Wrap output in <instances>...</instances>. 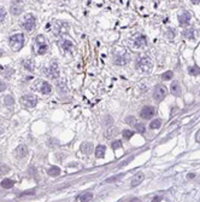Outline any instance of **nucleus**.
<instances>
[{
	"label": "nucleus",
	"instance_id": "f257e3e1",
	"mask_svg": "<svg viewBox=\"0 0 200 202\" xmlns=\"http://www.w3.org/2000/svg\"><path fill=\"white\" fill-rule=\"evenodd\" d=\"M136 70H139L142 74H150L152 70V62L147 57H142L136 63Z\"/></svg>",
	"mask_w": 200,
	"mask_h": 202
},
{
	"label": "nucleus",
	"instance_id": "f03ea898",
	"mask_svg": "<svg viewBox=\"0 0 200 202\" xmlns=\"http://www.w3.org/2000/svg\"><path fill=\"white\" fill-rule=\"evenodd\" d=\"M24 45V35L23 34H15L10 38V47L13 51H20Z\"/></svg>",
	"mask_w": 200,
	"mask_h": 202
},
{
	"label": "nucleus",
	"instance_id": "7ed1b4c3",
	"mask_svg": "<svg viewBox=\"0 0 200 202\" xmlns=\"http://www.w3.org/2000/svg\"><path fill=\"white\" fill-rule=\"evenodd\" d=\"M166 94H168L166 87L163 86V85H159L153 91V98L156 99V101H158V102H160V101H163V99L166 97Z\"/></svg>",
	"mask_w": 200,
	"mask_h": 202
},
{
	"label": "nucleus",
	"instance_id": "20e7f679",
	"mask_svg": "<svg viewBox=\"0 0 200 202\" xmlns=\"http://www.w3.org/2000/svg\"><path fill=\"white\" fill-rule=\"evenodd\" d=\"M21 103L27 108H34L36 103H38V98L34 94H25L21 98Z\"/></svg>",
	"mask_w": 200,
	"mask_h": 202
},
{
	"label": "nucleus",
	"instance_id": "39448f33",
	"mask_svg": "<svg viewBox=\"0 0 200 202\" xmlns=\"http://www.w3.org/2000/svg\"><path fill=\"white\" fill-rule=\"evenodd\" d=\"M35 23H36V21H35V17L33 16V15H27L25 17H24V20H23V22H22V27L25 29V30H28V32H30V30H33L34 28H35Z\"/></svg>",
	"mask_w": 200,
	"mask_h": 202
},
{
	"label": "nucleus",
	"instance_id": "423d86ee",
	"mask_svg": "<svg viewBox=\"0 0 200 202\" xmlns=\"http://www.w3.org/2000/svg\"><path fill=\"white\" fill-rule=\"evenodd\" d=\"M36 45H38V53L39 55H43L45 52L47 51V45L46 42H45V38L42 35H38L36 37Z\"/></svg>",
	"mask_w": 200,
	"mask_h": 202
},
{
	"label": "nucleus",
	"instance_id": "0eeeda50",
	"mask_svg": "<svg viewBox=\"0 0 200 202\" xmlns=\"http://www.w3.org/2000/svg\"><path fill=\"white\" fill-rule=\"evenodd\" d=\"M154 108L153 107H150V105H146V107H143L142 109H141V111H140V116L142 118V119H145V120H148V119H151L153 115H154Z\"/></svg>",
	"mask_w": 200,
	"mask_h": 202
},
{
	"label": "nucleus",
	"instance_id": "6e6552de",
	"mask_svg": "<svg viewBox=\"0 0 200 202\" xmlns=\"http://www.w3.org/2000/svg\"><path fill=\"white\" fill-rule=\"evenodd\" d=\"M170 91H171V93L174 94V96H176V97H180V96H181V92H182V90H181V86H180V84H178L177 81H174V82L171 84Z\"/></svg>",
	"mask_w": 200,
	"mask_h": 202
},
{
	"label": "nucleus",
	"instance_id": "1a4fd4ad",
	"mask_svg": "<svg viewBox=\"0 0 200 202\" xmlns=\"http://www.w3.org/2000/svg\"><path fill=\"white\" fill-rule=\"evenodd\" d=\"M80 150L82 151L83 154L88 155V154H90V153L93 151V144L90 143V142H85V143H82V144H81V148H80Z\"/></svg>",
	"mask_w": 200,
	"mask_h": 202
},
{
	"label": "nucleus",
	"instance_id": "9d476101",
	"mask_svg": "<svg viewBox=\"0 0 200 202\" xmlns=\"http://www.w3.org/2000/svg\"><path fill=\"white\" fill-rule=\"evenodd\" d=\"M130 61V58L127 56V55H121V56H117L115 59V64L117 65H125Z\"/></svg>",
	"mask_w": 200,
	"mask_h": 202
},
{
	"label": "nucleus",
	"instance_id": "9b49d317",
	"mask_svg": "<svg viewBox=\"0 0 200 202\" xmlns=\"http://www.w3.org/2000/svg\"><path fill=\"white\" fill-rule=\"evenodd\" d=\"M93 198V194L90 191H86L83 194H81L76 197V201H80V202H87V201H90Z\"/></svg>",
	"mask_w": 200,
	"mask_h": 202
},
{
	"label": "nucleus",
	"instance_id": "f8f14e48",
	"mask_svg": "<svg viewBox=\"0 0 200 202\" xmlns=\"http://www.w3.org/2000/svg\"><path fill=\"white\" fill-rule=\"evenodd\" d=\"M143 180V173H136L135 175H134V178L131 179V182H130V185L133 187V188H135V187H138L139 184L141 183Z\"/></svg>",
	"mask_w": 200,
	"mask_h": 202
},
{
	"label": "nucleus",
	"instance_id": "ddd939ff",
	"mask_svg": "<svg viewBox=\"0 0 200 202\" xmlns=\"http://www.w3.org/2000/svg\"><path fill=\"white\" fill-rule=\"evenodd\" d=\"M47 75H48L50 77H52V79L58 77V75H59V70H58V64H57V63H53V64L51 65L50 70L47 72Z\"/></svg>",
	"mask_w": 200,
	"mask_h": 202
},
{
	"label": "nucleus",
	"instance_id": "4468645a",
	"mask_svg": "<svg viewBox=\"0 0 200 202\" xmlns=\"http://www.w3.org/2000/svg\"><path fill=\"white\" fill-rule=\"evenodd\" d=\"M189 21H190V13L187 12V11L182 12V13L178 16V22H180V24H187Z\"/></svg>",
	"mask_w": 200,
	"mask_h": 202
},
{
	"label": "nucleus",
	"instance_id": "2eb2a0df",
	"mask_svg": "<svg viewBox=\"0 0 200 202\" xmlns=\"http://www.w3.org/2000/svg\"><path fill=\"white\" fill-rule=\"evenodd\" d=\"M16 153H17V156L22 159V157H25L27 155H28V148H27L25 145H20L16 149Z\"/></svg>",
	"mask_w": 200,
	"mask_h": 202
},
{
	"label": "nucleus",
	"instance_id": "dca6fc26",
	"mask_svg": "<svg viewBox=\"0 0 200 202\" xmlns=\"http://www.w3.org/2000/svg\"><path fill=\"white\" fill-rule=\"evenodd\" d=\"M105 151H106L105 145H98L95 149V156L98 159H101V157H104V155H105Z\"/></svg>",
	"mask_w": 200,
	"mask_h": 202
},
{
	"label": "nucleus",
	"instance_id": "f3484780",
	"mask_svg": "<svg viewBox=\"0 0 200 202\" xmlns=\"http://www.w3.org/2000/svg\"><path fill=\"white\" fill-rule=\"evenodd\" d=\"M47 173L51 175V177H58V175L60 174V168L57 167V166H52V167L48 168Z\"/></svg>",
	"mask_w": 200,
	"mask_h": 202
},
{
	"label": "nucleus",
	"instance_id": "a211bd4d",
	"mask_svg": "<svg viewBox=\"0 0 200 202\" xmlns=\"http://www.w3.org/2000/svg\"><path fill=\"white\" fill-rule=\"evenodd\" d=\"M195 35H197V30L194 28H189V29H187V30L183 32V37L185 38H188V39H194Z\"/></svg>",
	"mask_w": 200,
	"mask_h": 202
},
{
	"label": "nucleus",
	"instance_id": "6ab92c4d",
	"mask_svg": "<svg viewBox=\"0 0 200 202\" xmlns=\"http://www.w3.org/2000/svg\"><path fill=\"white\" fill-rule=\"evenodd\" d=\"M143 45H146V37H143V35H140V37L135 40V46L136 47H141Z\"/></svg>",
	"mask_w": 200,
	"mask_h": 202
},
{
	"label": "nucleus",
	"instance_id": "aec40b11",
	"mask_svg": "<svg viewBox=\"0 0 200 202\" xmlns=\"http://www.w3.org/2000/svg\"><path fill=\"white\" fill-rule=\"evenodd\" d=\"M3 102H4V104L6 105V107H11V105H13V103H15V99H13L12 96L7 94V96H5V97H4Z\"/></svg>",
	"mask_w": 200,
	"mask_h": 202
},
{
	"label": "nucleus",
	"instance_id": "412c9836",
	"mask_svg": "<svg viewBox=\"0 0 200 202\" xmlns=\"http://www.w3.org/2000/svg\"><path fill=\"white\" fill-rule=\"evenodd\" d=\"M13 184H15V182L12 179H4L1 182V187L5 189H11L13 187Z\"/></svg>",
	"mask_w": 200,
	"mask_h": 202
},
{
	"label": "nucleus",
	"instance_id": "4be33fe9",
	"mask_svg": "<svg viewBox=\"0 0 200 202\" xmlns=\"http://www.w3.org/2000/svg\"><path fill=\"white\" fill-rule=\"evenodd\" d=\"M160 126H162V120H160V119L153 120L151 124H150V128H151V130H158Z\"/></svg>",
	"mask_w": 200,
	"mask_h": 202
},
{
	"label": "nucleus",
	"instance_id": "5701e85b",
	"mask_svg": "<svg viewBox=\"0 0 200 202\" xmlns=\"http://www.w3.org/2000/svg\"><path fill=\"white\" fill-rule=\"evenodd\" d=\"M51 90H52V87H51L50 84H47V82H43V84H42V86H41V92H42L43 94L51 93Z\"/></svg>",
	"mask_w": 200,
	"mask_h": 202
},
{
	"label": "nucleus",
	"instance_id": "b1692460",
	"mask_svg": "<svg viewBox=\"0 0 200 202\" xmlns=\"http://www.w3.org/2000/svg\"><path fill=\"white\" fill-rule=\"evenodd\" d=\"M188 72H189V74H190V75H193V76H197V75H199V74H200V68H199V67H197V65L189 67Z\"/></svg>",
	"mask_w": 200,
	"mask_h": 202
},
{
	"label": "nucleus",
	"instance_id": "393cba45",
	"mask_svg": "<svg viewBox=\"0 0 200 202\" xmlns=\"http://www.w3.org/2000/svg\"><path fill=\"white\" fill-rule=\"evenodd\" d=\"M62 47L64 49L65 51H70L72 49V42L70 40H64V41H62Z\"/></svg>",
	"mask_w": 200,
	"mask_h": 202
},
{
	"label": "nucleus",
	"instance_id": "a878e982",
	"mask_svg": "<svg viewBox=\"0 0 200 202\" xmlns=\"http://www.w3.org/2000/svg\"><path fill=\"white\" fill-rule=\"evenodd\" d=\"M117 133H118L117 128H111V130H107V132L105 133V136H106V138H112V137L117 136Z\"/></svg>",
	"mask_w": 200,
	"mask_h": 202
},
{
	"label": "nucleus",
	"instance_id": "bb28decb",
	"mask_svg": "<svg viewBox=\"0 0 200 202\" xmlns=\"http://www.w3.org/2000/svg\"><path fill=\"white\" fill-rule=\"evenodd\" d=\"M11 12L13 13V15H20L21 12H22V7L21 6H17V5H12L11 6Z\"/></svg>",
	"mask_w": 200,
	"mask_h": 202
},
{
	"label": "nucleus",
	"instance_id": "cd10ccee",
	"mask_svg": "<svg viewBox=\"0 0 200 202\" xmlns=\"http://www.w3.org/2000/svg\"><path fill=\"white\" fill-rule=\"evenodd\" d=\"M8 172H10V168H8L6 165L0 163V174H7Z\"/></svg>",
	"mask_w": 200,
	"mask_h": 202
},
{
	"label": "nucleus",
	"instance_id": "c85d7f7f",
	"mask_svg": "<svg viewBox=\"0 0 200 202\" xmlns=\"http://www.w3.org/2000/svg\"><path fill=\"white\" fill-rule=\"evenodd\" d=\"M172 76H174V73H172L171 70H169V72H165L164 74L162 75V79H163V80H170Z\"/></svg>",
	"mask_w": 200,
	"mask_h": 202
},
{
	"label": "nucleus",
	"instance_id": "c756f323",
	"mask_svg": "<svg viewBox=\"0 0 200 202\" xmlns=\"http://www.w3.org/2000/svg\"><path fill=\"white\" fill-rule=\"evenodd\" d=\"M133 136H134V132H133V131H130V130H124V131H123V137H124L125 139H130Z\"/></svg>",
	"mask_w": 200,
	"mask_h": 202
},
{
	"label": "nucleus",
	"instance_id": "7c9ffc66",
	"mask_svg": "<svg viewBox=\"0 0 200 202\" xmlns=\"http://www.w3.org/2000/svg\"><path fill=\"white\" fill-rule=\"evenodd\" d=\"M123 177V173L122 174H117V175H113V177H110L106 179V183H112V182H116L117 179H121Z\"/></svg>",
	"mask_w": 200,
	"mask_h": 202
},
{
	"label": "nucleus",
	"instance_id": "2f4dec72",
	"mask_svg": "<svg viewBox=\"0 0 200 202\" xmlns=\"http://www.w3.org/2000/svg\"><path fill=\"white\" fill-rule=\"evenodd\" d=\"M135 128H136V131H138L139 133H143L145 130H146V128H145V125L143 124H136L135 125Z\"/></svg>",
	"mask_w": 200,
	"mask_h": 202
},
{
	"label": "nucleus",
	"instance_id": "473e14b6",
	"mask_svg": "<svg viewBox=\"0 0 200 202\" xmlns=\"http://www.w3.org/2000/svg\"><path fill=\"white\" fill-rule=\"evenodd\" d=\"M23 64H24V68H27L28 70H33L34 69V65H33V63L30 62V61H24Z\"/></svg>",
	"mask_w": 200,
	"mask_h": 202
},
{
	"label": "nucleus",
	"instance_id": "72a5a7b5",
	"mask_svg": "<svg viewBox=\"0 0 200 202\" xmlns=\"http://www.w3.org/2000/svg\"><path fill=\"white\" fill-rule=\"evenodd\" d=\"M111 146H112V149H113V150H116V149H118V148H121V146H122V143H121V140H115V142H112Z\"/></svg>",
	"mask_w": 200,
	"mask_h": 202
},
{
	"label": "nucleus",
	"instance_id": "f704fd0d",
	"mask_svg": "<svg viewBox=\"0 0 200 202\" xmlns=\"http://www.w3.org/2000/svg\"><path fill=\"white\" fill-rule=\"evenodd\" d=\"M5 17H6V10H5V8H3V7H0V22L4 21Z\"/></svg>",
	"mask_w": 200,
	"mask_h": 202
},
{
	"label": "nucleus",
	"instance_id": "c9c22d12",
	"mask_svg": "<svg viewBox=\"0 0 200 202\" xmlns=\"http://www.w3.org/2000/svg\"><path fill=\"white\" fill-rule=\"evenodd\" d=\"M6 87H7V85L4 81H0V92H4L6 90Z\"/></svg>",
	"mask_w": 200,
	"mask_h": 202
},
{
	"label": "nucleus",
	"instance_id": "e433bc0d",
	"mask_svg": "<svg viewBox=\"0 0 200 202\" xmlns=\"http://www.w3.org/2000/svg\"><path fill=\"white\" fill-rule=\"evenodd\" d=\"M162 200H163L162 196H156V197H153V198H152L153 202H156V201H162Z\"/></svg>",
	"mask_w": 200,
	"mask_h": 202
},
{
	"label": "nucleus",
	"instance_id": "4c0bfd02",
	"mask_svg": "<svg viewBox=\"0 0 200 202\" xmlns=\"http://www.w3.org/2000/svg\"><path fill=\"white\" fill-rule=\"evenodd\" d=\"M125 121H127V124H133L131 121H134V118H131V116H130V118H127Z\"/></svg>",
	"mask_w": 200,
	"mask_h": 202
},
{
	"label": "nucleus",
	"instance_id": "58836bf2",
	"mask_svg": "<svg viewBox=\"0 0 200 202\" xmlns=\"http://www.w3.org/2000/svg\"><path fill=\"white\" fill-rule=\"evenodd\" d=\"M166 35H169V38H170V39H172V38H174V32L170 30L169 33H166Z\"/></svg>",
	"mask_w": 200,
	"mask_h": 202
},
{
	"label": "nucleus",
	"instance_id": "ea45409f",
	"mask_svg": "<svg viewBox=\"0 0 200 202\" xmlns=\"http://www.w3.org/2000/svg\"><path fill=\"white\" fill-rule=\"evenodd\" d=\"M192 3H193V4H199L200 0H192Z\"/></svg>",
	"mask_w": 200,
	"mask_h": 202
}]
</instances>
